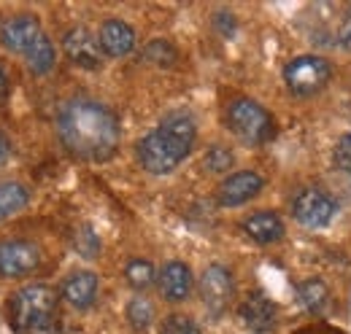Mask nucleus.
Returning <instances> with one entry per match:
<instances>
[{
    "label": "nucleus",
    "instance_id": "obj_1",
    "mask_svg": "<svg viewBox=\"0 0 351 334\" xmlns=\"http://www.w3.org/2000/svg\"><path fill=\"white\" fill-rule=\"evenodd\" d=\"M57 135L65 151L73 157L87 162H106L119 149L122 127L108 105L89 97H76L60 108Z\"/></svg>",
    "mask_w": 351,
    "mask_h": 334
},
{
    "label": "nucleus",
    "instance_id": "obj_2",
    "mask_svg": "<svg viewBox=\"0 0 351 334\" xmlns=\"http://www.w3.org/2000/svg\"><path fill=\"white\" fill-rule=\"evenodd\" d=\"M197 140V125L186 111H171L160 119V125L146 132L138 146L135 157L141 167L152 175H168L181 165Z\"/></svg>",
    "mask_w": 351,
    "mask_h": 334
},
{
    "label": "nucleus",
    "instance_id": "obj_3",
    "mask_svg": "<svg viewBox=\"0 0 351 334\" xmlns=\"http://www.w3.org/2000/svg\"><path fill=\"white\" fill-rule=\"evenodd\" d=\"M8 321L16 334H62L60 296L46 283L22 286L8 299Z\"/></svg>",
    "mask_w": 351,
    "mask_h": 334
},
{
    "label": "nucleus",
    "instance_id": "obj_4",
    "mask_svg": "<svg viewBox=\"0 0 351 334\" xmlns=\"http://www.w3.org/2000/svg\"><path fill=\"white\" fill-rule=\"evenodd\" d=\"M227 129L246 146H265L276 138V119L263 103L252 97H235L224 108Z\"/></svg>",
    "mask_w": 351,
    "mask_h": 334
},
{
    "label": "nucleus",
    "instance_id": "obj_5",
    "mask_svg": "<svg viewBox=\"0 0 351 334\" xmlns=\"http://www.w3.org/2000/svg\"><path fill=\"white\" fill-rule=\"evenodd\" d=\"M332 81V62L322 54H298L284 65V84L295 97H313Z\"/></svg>",
    "mask_w": 351,
    "mask_h": 334
},
{
    "label": "nucleus",
    "instance_id": "obj_6",
    "mask_svg": "<svg viewBox=\"0 0 351 334\" xmlns=\"http://www.w3.org/2000/svg\"><path fill=\"white\" fill-rule=\"evenodd\" d=\"M292 218L306 229H324L338 216V203L322 189H303L292 200Z\"/></svg>",
    "mask_w": 351,
    "mask_h": 334
},
{
    "label": "nucleus",
    "instance_id": "obj_7",
    "mask_svg": "<svg viewBox=\"0 0 351 334\" xmlns=\"http://www.w3.org/2000/svg\"><path fill=\"white\" fill-rule=\"evenodd\" d=\"M200 299L211 316H224L235 299V278L224 264H208L200 275Z\"/></svg>",
    "mask_w": 351,
    "mask_h": 334
},
{
    "label": "nucleus",
    "instance_id": "obj_8",
    "mask_svg": "<svg viewBox=\"0 0 351 334\" xmlns=\"http://www.w3.org/2000/svg\"><path fill=\"white\" fill-rule=\"evenodd\" d=\"M41 248L30 240L0 243V278H27L41 267Z\"/></svg>",
    "mask_w": 351,
    "mask_h": 334
},
{
    "label": "nucleus",
    "instance_id": "obj_9",
    "mask_svg": "<svg viewBox=\"0 0 351 334\" xmlns=\"http://www.w3.org/2000/svg\"><path fill=\"white\" fill-rule=\"evenodd\" d=\"M265 181L257 170H238L230 172L217 189V203L221 208H238L246 205L249 200H254L263 192Z\"/></svg>",
    "mask_w": 351,
    "mask_h": 334
},
{
    "label": "nucleus",
    "instance_id": "obj_10",
    "mask_svg": "<svg viewBox=\"0 0 351 334\" xmlns=\"http://www.w3.org/2000/svg\"><path fill=\"white\" fill-rule=\"evenodd\" d=\"M62 51L65 57L82 68V70H97L103 65V49L97 38L89 33L87 27H73L62 36Z\"/></svg>",
    "mask_w": 351,
    "mask_h": 334
},
{
    "label": "nucleus",
    "instance_id": "obj_11",
    "mask_svg": "<svg viewBox=\"0 0 351 334\" xmlns=\"http://www.w3.org/2000/svg\"><path fill=\"white\" fill-rule=\"evenodd\" d=\"M238 316H241L243 326L252 329V332H257V334L273 332L276 324H278V305H276L265 292L257 289V292L246 294V299H243L241 307H238Z\"/></svg>",
    "mask_w": 351,
    "mask_h": 334
},
{
    "label": "nucleus",
    "instance_id": "obj_12",
    "mask_svg": "<svg viewBox=\"0 0 351 334\" xmlns=\"http://www.w3.org/2000/svg\"><path fill=\"white\" fill-rule=\"evenodd\" d=\"M44 38V30H41V22L36 19V16H27V14H22V16H11L8 22H3V27H0V43L8 49V51H14V54H27L36 43Z\"/></svg>",
    "mask_w": 351,
    "mask_h": 334
},
{
    "label": "nucleus",
    "instance_id": "obj_13",
    "mask_svg": "<svg viewBox=\"0 0 351 334\" xmlns=\"http://www.w3.org/2000/svg\"><path fill=\"white\" fill-rule=\"evenodd\" d=\"M157 289H160V294L168 302H173V305L176 302H186L192 289H195V275H192L189 264H184L178 259L162 264V270L157 275Z\"/></svg>",
    "mask_w": 351,
    "mask_h": 334
},
{
    "label": "nucleus",
    "instance_id": "obj_14",
    "mask_svg": "<svg viewBox=\"0 0 351 334\" xmlns=\"http://www.w3.org/2000/svg\"><path fill=\"white\" fill-rule=\"evenodd\" d=\"M241 229H243V235H246L252 243H257V246L281 243L284 235H287V227H284V221H281V216H278L276 210H257V213L246 216L243 224H241Z\"/></svg>",
    "mask_w": 351,
    "mask_h": 334
},
{
    "label": "nucleus",
    "instance_id": "obj_15",
    "mask_svg": "<svg viewBox=\"0 0 351 334\" xmlns=\"http://www.w3.org/2000/svg\"><path fill=\"white\" fill-rule=\"evenodd\" d=\"M97 289H100V278L92 270H76L62 281L60 296L73 307V310H89L97 299Z\"/></svg>",
    "mask_w": 351,
    "mask_h": 334
},
{
    "label": "nucleus",
    "instance_id": "obj_16",
    "mask_svg": "<svg viewBox=\"0 0 351 334\" xmlns=\"http://www.w3.org/2000/svg\"><path fill=\"white\" fill-rule=\"evenodd\" d=\"M97 43H100L106 57H114V60L117 57H128L135 49V30L128 22H122V19H106L100 25Z\"/></svg>",
    "mask_w": 351,
    "mask_h": 334
},
{
    "label": "nucleus",
    "instance_id": "obj_17",
    "mask_svg": "<svg viewBox=\"0 0 351 334\" xmlns=\"http://www.w3.org/2000/svg\"><path fill=\"white\" fill-rule=\"evenodd\" d=\"M27 203H30L27 186H22L16 181H0V221H5L8 216L25 210Z\"/></svg>",
    "mask_w": 351,
    "mask_h": 334
},
{
    "label": "nucleus",
    "instance_id": "obj_18",
    "mask_svg": "<svg viewBox=\"0 0 351 334\" xmlns=\"http://www.w3.org/2000/svg\"><path fill=\"white\" fill-rule=\"evenodd\" d=\"M298 299L308 313H322L330 302V289L322 278H306L298 283Z\"/></svg>",
    "mask_w": 351,
    "mask_h": 334
},
{
    "label": "nucleus",
    "instance_id": "obj_19",
    "mask_svg": "<svg viewBox=\"0 0 351 334\" xmlns=\"http://www.w3.org/2000/svg\"><path fill=\"white\" fill-rule=\"evenodd\" d=\"M25 62H27L30 73H36V76L51 73V68H54V62H57V49H54V43H51V38H49L46 33H44V38L25 54Z\"/></svg>",
    "mask_w": 351,
    "mask_h": 334
},
{
    "label": "nucleus",
    "instance_id": "obj_20",
    "mask_svg": "<svg viewBox=\"0 0 351 334\" xmlns=\"http://www.w3.org/2000/svg\"><path fill=\"white\" fill-rule=\"evenodd\" d=\"M125 281L130 283V289H135V292H146L152 283H157L154 264L149 259H130L125 264Z\"/></svg>",
    "mask_w": 351,
    "mask_h": 334
},
{
    "label": "nucleus",
    "instance_id": "obj_21",
    "mask_svg": "<svg viewBox=\"0 0 351 334\" xmlns=\"http://www.w3.org/2000/svg\"><path fill=\"white\" fill-rule=\"evenodd\" d=\"M125 316H128V324L135 332H146L154 324V305L146 296H132L130 302H128Z\"/></svg>",
    "mask_w": 351,
    "mask_h": 334
},
{
    "label": "nucleus",
    "instance_id": "obj_22",
    "mask_svg": "<svg viewBox=\"0 0 351 334\" xmlns=\"http://www.w3.org/2000/svg\"><path fill=\"white\" fill-rule=\"evenodd\" d=\"M143 57L149 60V62H154V65H160V68H171L176 60H178V54H176V49L171 46L168 41H152L146 46V51H143Z\"/></svg>",
    "mask_w": 351,
    "mask_h": 334
},
{
    "label": "nucleus",
    "instance_id": "obj_23",
    "mask_svg": "<svg viewBox=\"0 0 351 334\" xmlns=\"http://www.w3.org/2000/svg\"><path fill=\"white\" fill-rule=\"evenodd\" d=\"M160 334H203V329L189 316H168L160 324Z\"/></svg>",
    "mask_w": 351,
    "mask_h": 334
},
{
    "label": "nucleus",
    "instance_id": "obj_24",
    "mask_svg": "<svg viewBox=\"0 0 351 334\" xmlns=\"http://www.w3.org/2000/svg\"><path fill=\"white\" fill-rule=\"evenodd\" d=\"M235 162V157L230 154V149L224 146H211L208 154H206V167L211 172H230V167Z\"/></svg>",
    "mask_w": 351,
    "mask_h": 334
},
{
    "label": "nucleus",
    "instance_id": "obj_25",
    "mask_svg": "<svg viewBox=\"0 0 351 334\" xmlns=\"http://www.w3.org/2000/svg\"><path fill=\"white\" fill-rule=\"evenodd\" d=\"M73 248L79 250L82 256L92 259V256L100 250V240H97V235H95L89 227H82V229L76 232V237H73Z\"/></svg>",
    "mask_w": 351,
    "mask_h": 334
},
{
    "label": "nucleus",
    "instance_id": "obj_26",
    "mask_svg": "<svg viewBox=\"0 0 351 334\" xmlns=\"http://www.w3.org/2000/svg\"><path fill=\"white\" fill-rule=\"evenodd\" d=\"M332 159H335V165L341 167L343 172H351V132H349V135H343V138L338 140Z\"/></svg>",
    "mask_w": 351,
    "mask_h": 334
},
{
    "label": "nucleus",
    "instance_id": "obj_27",
    "mask_svg": "<svg viewBox=\"0 0 351 334\" xmlns=\"http://www.w3.org/2000/svg\"><path fill=\"white\" fill-rule=\"evenodd\" d=\"M217 19H219V22H217V27H219L224 36H232V33H235V16H232V14L219 11V14H217Z\"/></svg>",
    "mask_w": 351,
    "mask_h": 334
},
{
    "label": "nucleus",
    "instance_id": "obj_28",
    "mask_svg": "<svg viewBox=\"0 0 351 334\" xmlns=\"http://www.w3.org/2000/svg\"><path fill=\"white\" fill-rule=\"evenodd\" d=\"M338 43H341L343 51H351V19L343 22V27H341V33H338Z\"/></svg>",
    "mask_w": 351,
    "mask_h": 334
},
{
    "label": "nucleus",
    "instance_id": "obj_29",
    "mask_svg": "<svg viewBox=\"0 0 351 334\" xmlns=\"http://www.w3.org/2000/svg\"><path fill=\"white\" fill-rule=\"evenodd\" d=\"M8 154H11V146H8V140H5V135L0 132V165L8 159Z\"/></svg>",
    "mask_w": 351,
    "mask_h": 334
},
{
    "label": "nucleus",
    "instance_id": "obj_30",
    "mask_svg": "<svg viewBox=\"0 0 351 334\" xmlns=\"http://www.w3.org/2000/svg\"><path fill=\"white\" fill-rule=\"evenodd\" d=\"M5 89H8V79H5V73H3V68H0V97L5 94Z\"/></svg>",
    "mask_w": 351,
    "mask_h": 334
}]
</instances>
